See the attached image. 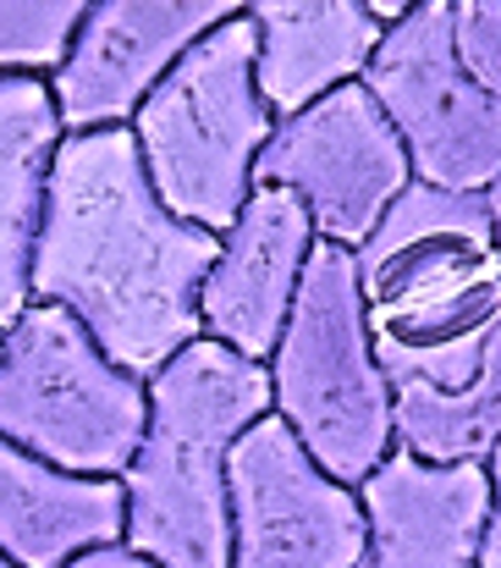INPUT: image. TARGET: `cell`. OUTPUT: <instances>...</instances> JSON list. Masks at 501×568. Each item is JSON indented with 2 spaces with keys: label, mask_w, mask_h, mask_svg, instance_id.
<instances>
[{
  "label": "cell",
  "mask_w": 501,
  "mask_h": 568,
  "mask_svg": "<svg viewBox=\"0 0 501 568\" xmlns=\"http://www.w3.org/2000/svg\"><path fill=\"white\" fill-rule=\"evenodd\" d=\"M215 260L221 232L182 221L155 193L133 128L61 139L33 248V298L72 310L122 371L150 381L204 337L198 287Z\"/></svg>",
  "instance_id": "6da1fadb"
},
{
  "label": "cell",
  "mask_w": 501,
  "mask_h": 568,
  "mask_svg": "<svg viewBox=\"0 0 501 568\" xmlns=\"http://www.w3.org/2000/svg\"><path fill=\"white\" fill-rule=\"evenodd\" d=\"M358 287L391 386H469L501 343V237L491 199L413 178L358 248Z\"/></svg>",
  "instance_id": "7a4b0ae2"
},
{
  "label": "cell",
  "mask_w": 501,
  "mask_h": 568,
  "mask_svg": "<svg viewBox=\"0 0 501 568\" xmlns=\"http://www.w3.org/2000/svg\"><path fill=\"white\" fill-rule=\"evenodd\" d=\"M276 414V381L215 337L150 376V430L127 464V547L161 568H232V453Z\"/></svg>",
  "instance_id": "3957f363"
},
{
  "label": "cell",
  "mask_w": 501,
  "mask_h": 568,
  "mask_svg": "<svg viewBox=\"0 0 501 568\" xmlns=\"http://www.w3.org/2000/svg\"><path fill=\"white\" fill-rule=\"evenodd\" d=\"M150 183L193 226L232 232L254 199L276 105L259 89V22L243 11L198 39L133 116Z\"/></svg>",
  "instance_id": "277c9868"
},
{
  "label": "cell",
  "mask_w": 501,
  "mask_h": 568,
  "mask_svg": "<svg viewBox=\"0 0 501 568\" xmlns=\"http://www.w3.org/2000/svg\"><path fill=\"white\" fill-rule=\"evenodd\" d=\"M276 414L341 486H364L397 447V392L369 343L358 248L315 243L282 348L270 354Z\"/></svg>",
  "instance_id": "5b68a950"
},
{
  "label": "cell",
  "mask_w": 501,
  "mask_h": 568,
  "mask_svg": "<svg viewBox=\"0 0 501 568\" xmlns=\"http://www.w3.org/2000/svg\"><path fill=\"white\" fill-rule=\"evenodd\" d=\"M150 430V381L122 371L61 304H28L6 332L0 436L72 469L122 480Z\"/></svg>",
  "instance_id": "8992f818"
},
{
  "label": "cell",
  "mask_w": 501,
  "mask_h": 568,
  "mask_svg": "<svg viewBox=\"0 0 501 568\" xmlns=\"http://www.w3.org/2000/svg\"><path fill=\"white\" fill-rule=\"evenodd\" d=\"M364 83L402 133L419 183L452 193H491L501 183V100L458 61L452 0H419L386 22Z\"/></svg>",
  "instance_id": "52a82bcc"
},
{
  "label": "cell",
  "mask_w": 501,
  "mask_h": 568,
  "mask_svg": "<svg viewBox=\"0 0 501 568\" xmlns=\"http://www.w3.org/2000/svg\"><path fill=\"white\" fill-rule=\"evenodd\" d=\"M254 189L304 193L320 243L364 248L386 210L413 189V161L364 78L276 122Z\"/></svg>",
  "instance_id": "ba28073f"
},
{
  "label": "cell",
  "mask_w": 501,
  "mask_h": 568,
  "mask_svg": "<svg viewBox=\"0 0 501 568\" xmlns=\"http://www.w3.org/2000/svg\"><path fill=\"white\" fill-rule=\"evenodd\" d=\"M369 552V508L265 414L232 453V568H358Z\"/></svg>",
  "instance_id": "9c48e42d"
},
{
  "label": "cell",
  "mask_w": 501,
  "mask_h": 568,
  "mask_svg": "<svg viewBox=\"0 0 501 568\" xmlns=\"http://www.w3.org/2000/svg\"><path fill=\"white\" fill-rule=\"evenodd\" d=\"M248 6L254 0H94L72 55L50 78L67 133L133 128L171 67Z\"/></svg>",
  "instance_id": "30bf717a"
},
{
  "label": "cell",
  "mask_w": 501,
  "mask_h": 568,
  "mask_svg": "<svg viewBox=\"0 0 501 568\" xmlns=\"http://www.w3.org/2000/svg\"><path fill=\"white\" fill-rule=\"evenodd\" d=\"M315 243H320V232H315L304 193L254 189L237 226L221 237V260L209 265V276L198 287L204 337L270 365V354L282 348V332L293 321Z\"/></svg>",
  "instance_id": "8fae6325"
},
{
  "label": "cell",
  "mask_w": 501,
  "mask_h": 568,
  "mask_svg": "<svg viewBox=\"0 0 501 568\" xmlns=\"http://www.w3.org/2000/svg\"><path fill=\"white\" fill-rule=\"evenodd\" d=\"M369 508V552L358 568H480L491 530L485 464H425L408 447L358 486Z\"/></svg>",
  "instance_id": "7c38bea8"
},
{
  "label": "cell",
  "mask_w": 501,
  "mask_h": 568,
  "mask_svg": "<svg viewBox=\"0 0 501 568\" xmlns=\"http://www.w3.org/2000/svg\"><path fill=\"white\" fill-rule=\"evenodd\" d=\"M127 536V486L72 475L0 436V552L17 568H67Z\"/></svg>",
  "instance_id": "4fadbf2b"
},
{
  "label": "cell",
  "mask_w": 501,
  "mask_h": 568,
  "mask_svg": "<svg viewBox=\"0 0 501 568\" xmlns=\"http://www.w3.org/2000/svg\"><path fill=\"white\" fill-rule=\"evenodd\" d=\"M61 139L67 122L55 89L33 72H0V332L33 304V248Z\"/></svg>",
  "instance_id": "5bb4252c"
},
{
  "label": "cell",
  "mask_w": 501,
  "mask_h": 568,
  "mask_svg": "<svg viewBox=\"0 0 501 568\" xmlns=\"http://www.w3.org/2000/svg\"><path fill=\"white\" fill-rule=\"evenodd\" d=\"M248 17L259 22V89L282 116L364 78L386 39L369 0H254Z\"/></svg>",
  "instance_id": "9a60e30c"
},
{
  "label": "cell",
  "mask_w": 501,
  "mask_h": 568,
  "mask_svg": "<svg viewBox=\"0 0 501 568\" xmlns=\"http://www.w3.org/2000/svg\"><path fill=\"white\" fill-rule=\"evenodd\" d=\"M397 392V447L425 464H491L501 447V343L469 386L402 381Z\"/></svg>",
  "instance_id": "2e32d148"
},
{
  "label": "cell",
  "mask_w": 501,
  "mask_h": 568,
  "mask_svg": "<svg viewBox=\"0 0 501 568\" xmlns=\"http://www.w3.org/2000/svg\"><path fill=\"white\" fill-rule=\"evenodd\" d=\"M94 0H0V72H61Z\"/></svg>",
  "instance_id": "e0dca14e"
},
{
  "label": "cell",
  "mask_w": 501,
  "mask_h": 568,
  "mask_svg": "<svg viewBox=\"0 0 501 568\" xmlns=\"http://www.w3.org/2000/svg\"><path fill=\"white\" fill-rule=\"evenodd\" d=\"M452 28L463 72L501 100V0H452Z\"/></svg>",
  "instance_id": "ac0fdd59"
},
{
  "label": "cell",
  "mask_w": 501,
  "mask_h": 568,
  "mask_svg": "<svg viewBox=\"0 0 501 568\" xmlns=\"http://www.w3.org/2000/svg\"><path fill=\"white\" fill-rule=\"evenodd\" d=\"M67 568H161V564H155V558H144V552H133L127 541H116V547H94V552L72 558Z\"/></svg>",
  "instance_id": "d6986e66"
},
{
  "label": "cell",
  "mask_w": 501,
  "mask_h": 568,
  "mask_svg": "<svg viewBox=\"0 0 501 568\" xmlns=\"http://www.w3.org/2000/svg\"><path fill=\"white\" fill-rule=\"evenodd\" d=\"M491 491H497V508H491V530H485V558H480V568H501V447L491 453Z\"/></svg>",
  "instance_id": "ffe728a7"
},
{
  "label": "cell",
  "mask_w": 501,
  "mask_h": 568,
  "mask_svg": "<svg viewBox=\"0 0 501 568\" xmlns=\"http://www.w3.org/2000/svg\"><path fill=\"white\" fill-rule=\"evenodd\" d=\"M419 0H369V11L380 17V22H397V17H408Z\"/></svg>",
  "instance_id": "44dd1931"
},
{
  "label": "cell",
  "mask_w": 501,
  "mask_h": 568,
  "mask_svg": "<svg viewBox=\"0 0 501 568\" xmlns=\"http://www.w3.org/2000/svg\"><path fill=\"white\" fill-rule=\"evenodd\" d=\"M485 199H491V215H497V237H501V183L485 193Z\"/></svg>",
  "instance_id": "7402d4cb"
},
{
  "label": "cell",
  "mask_w": 501,
  "mask_h": 568,
  "mask_svg": "<svg viewBox=\"0 0 501 568\" xmlns=\"http://www.w3.org/2000/svg\"><path fill=\"white\" fill-rule=\"evenodd\" d=\"M0 568H17V564H11V558H6V552H0Z\"/></svg>",
  "instance_id": "603a6c76"
},
{
  "label": "cell",
  "mask_w": 501,
  "mask_h": 568,
  "mask_svg": "<svg viewBox=\"0 0 501 568\" xmlns=\"http://www.w3.org/2000/svg\"><path fill=\"white\" fill-rule=\"evenodd\" d=\"M0 359H6V332H0Z\"/></svg>",
  "instance_id": "cb8c5ba5"
}]
</instances>
